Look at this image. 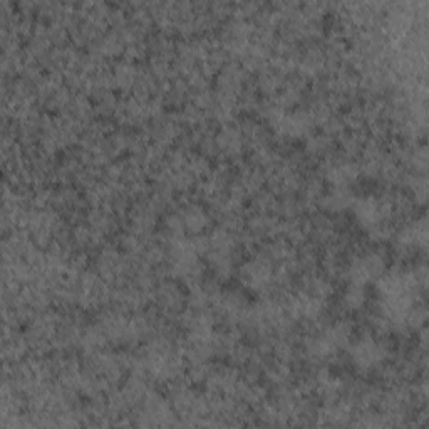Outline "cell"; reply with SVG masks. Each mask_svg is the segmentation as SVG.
I'll list each match as a JSON object with an SVG mask.
<instances>
[{"mask_svg":"<svg viewBox=\"0 0 429 429\" xmlns=\"http://www.w3.org/2000/svg\"><path fill=\"white\" fill-rule=\"evenodd\" d=\"M384 273V260L377 253H369L364 257L357 258L349 269L350 284L366 287L369 282L379 280Z\"/></svg>","mask_w":429,"mask_h":429,"instance_id":"cell-1","label":"cell"},{"mask_svg":"<svg viewBox=\"0 0 429 429\" xmlns=\"http://www.w3.org/2000/svg\"><path fill=\"white\" fill-rule=\"evenodd\" d=\"M350 354L357 369L369 370L381 364L382 359L386 357V349L381 342L366 337L354 344Z\"/></svg>","mask_w":429,"mask_h":429,"instance_id":"cell-2","label":"cell"},{"mask_svg":"<svg viewBox=\"0 0 429 429\" xmlns=\"http://www.w3.org/2000/svg\"><path fill=\"white\" fill-rule=\"evenodd\" d=\"M355 216L367 230H379L388 216V205L381 203L376 198L359 200L355 203Z\"/></svg>","mask_w":429,"mask_h":429,"instance_id":"cell-3","label":"cell"},{"mask_svg":"<svg viewBox=\"0 0 429 429\" xmlns=\"http://www.w3.org/2000/svg\"><path fill=\"white\" fill-rule=\"evenodd\" d=\"M346 339H347L346 328L342 326L332 327L328 328L326 334L320 335V337L317 339L314 346H312V350H314L317 355L332 354L334 350H337L339 346H342V344L346 342Z\"/></svg>","mask_w":429,"mask_h":429,"instance_id":"cell-4","label":"cell"},{"mask_svg":"<svg viewBox=\"0 0 429 429\" xmlns=\"http://www.w3.org/2000/svg\"><path fill=\"white\" fill-rule=\"evenodd\" d=\"M357 168L354 165H339L328 171V180L334 187L347 188L357 178Z\"/></svg>","mask_w":429,"mask_h":429,"instance_id":"cell-5","label":"cell"},{"mask_svg":"<svg viewBox=\"0 0 429 429\" xmlns=\"http://www.w3.org/2000/svg\"><path fill=\"white\" fill-rule=\"evenodd\" d=\"M326 202L328 203V207H331L332 210H342L347 205H350L353 196H350V193L346 191V188H335V191H332L331 195L327 196Z\"/></svg>","mask_w":429,"mask_h":429,"instance_id":"cell-6","label":"cell"},{"mask_svg":"<svg viewBox=\"0 0 429 429\" xmlns=\"http://www.w3.org/2000/svg\"><path fill=\"white\" fill-rule=\"evenodd\" d=\"M346 304L353 308L361 307V305L364 304V287L350 284L349 291L346 293Z\"/></svg>","mask_w":429,"mask_h":429,"instance_id":"cell-7","label":"cell"},{"mask_svg":"<svg viewBox=\"0 0 429 429\" xmlns=\"http://www.w3.org/2000/svg\"><path fill=\"white\" fill-rule=\"evenodd\" d=\"M265 278H266L265 266H262L258 264H252L250 266H247V280H249V284L260 285V284H264L262 280H265Z\"/></svg>","mask_w":429,"mask_h":429,"instance_id":"cell-8","label":"cell"}]
</instances>
